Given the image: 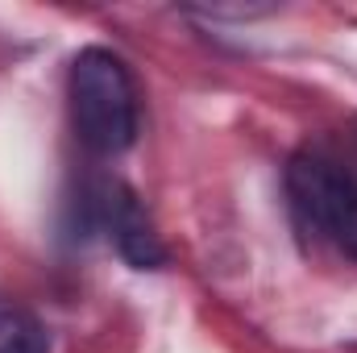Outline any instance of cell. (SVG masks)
<instances>
[{"instance_id": "7a4b0ae2", "label": "cell", "mask_w": 357, "mask_h": 353, "mask_svg": "<svg viewBox=\"0 0 357 353\" xmlns=\"http://www.w3.org/2000/svg\"><path fill=\"white\" fill-rule=\"evenodd\" d=\"M287 204L303 237L357 262V175L320 150H303L287 167Z\"/></svg>"}, {"instance_id": "6da1fadb", "label": "cell", "mask_w": 357, "mask_h": 353, "mask_svg": "<svg viewBox=\"0 0 357 353\" xmlns=\"http://www.w3.org/2000/svg\"><path fill=\"white\" fill-rule=\"evenodd\" d=\"M71 121L91 154H121L137 137V88L129 67L88 46L71 63Z\"/></svg>"}, {"instance_id": "3957f363", "label": "cell", "mask_w": 357, "mask_h": 353, "mask_svg": "<svg viewBox=\"0 0 357 353\" xmlns=\"http://www.w3.org/2000/svg\"><path fill=\"white\" fill-rule=\"evenodd\" d=\"M91 200H96V216H100L104 233L112 237V246L121 250L125 262H133L137 270H154L162 262V246H158V237H154V229H150V220L129 187L100 183Z\"/></svg>"}, {"instance_id": "277c9868", "label": "cell", "mask_w": 357, "mask_h": 353, "mask_svg": "<svg viewBox=\"0 0 357 353\" xmlns=\"http://www.w3.org/2000/svg\"><path fill=\"white\" fill-rule=\"evenodd\" d=\"M46 350H50V337H46L42 320L25 303L0 295V353H46Z\"/></svg>"}]
</instances>
